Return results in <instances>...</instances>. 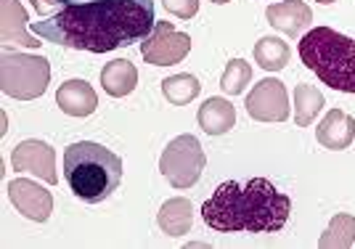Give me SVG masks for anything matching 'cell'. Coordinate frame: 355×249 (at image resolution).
<instances>
[{
    "instance_id": "12",
    "label": "cell",
    "mask_w": 355,
    "mask_h": 249,
    "mask_svg": "<svg viewBox=\"0 0 355 249\" xmlns=\"http://www.w3.org/2000/svg\"><path fill=\"white\" fill-rule=\"evenodd\" d=\"M0 8H3V24H0V40L3 48H11V45H24V48H40L37 35L27 32V11L21 8L19 0H0Z\"/></svg>"
},
{
    "instance_id": "18",
    "label": "cell",
    "mask_w": 355,
    "mask_h": 249,
    "mask_svg": "<svg viewBox=\"0 0 355 249\" xmlns=\"http://www.w3.org/2000/svg\"><path fill=\"white\" fill-rule=\"evenodd\" d=\"M324 109V93L313 85L300 83L295 88V122L300 128H308L313 125V119L321 114Z\"/></svg>"
},
{
    "instance_id": "11",
    "label": "cell",
    "mask_w": 355,
    "mask_h": 249,
    "mask_svg": "<svg viewBox=\"0 0 355 249\" xmlns=\"http://www.w3.org/2000/svg\"><path fill=\"white\" fill-rule=\"evenodd\" d=\"M268 22L270 27H276L279 32L289 35V37H297L302 30H308L313 24V11L308 3L302 0H282V3H273L268 6Z\"/></svg>"
},
{
    "instance_id": "26",
    "label": "cell",
    "mask_w": 355,
    "mask_h": 249,
    "mask_svg": "<svg viewBox=\"0 0 355 249\" xmlns=\"http://www.w3.org/2000/svg\"><path fill=\"white\" fill-rule=\"evenodd\" d=\"M315 3H324V6H329V3H334V0H315Z\"/></svg>"
},
{
    "instance_id": "2",
    "label": "cell",
    "mask_w": 355,
    "mask_h": 249,
    "mask_svg": "<svg viewBox=\"0 0 355 249\" xmlns=\"http://www.w3.org/2000/svg\"><path fill=\"white\" fill-rule=\"evenodd\" d=\"M292 199L268 178L225 180L202 207L205 223L218 234H276L286 225Z\"/></svg>"
},
{
    "instance_id": "16",
    "label": "cell",
    "mask_w": 355,
    "mask_h": 249,
    "mask_svg": "<svg viewBox=\"0 0 355 249\" xmlns=\"http://www.w3.org/2000/svg\"><path fill=\"white\" fill-rule=\"evenodd\" d=\"M138 85V69L128 59H114L109 61L104 69H101V88L114 96V98H122V96H130Z\"/></svg>"
},
{
    "instance_id": "14",
    "label": "cell",
    "mask_w": 355,
    "mask_h": 249,
    "mask_svg": "<svg viewBox=\"0 0 355 249\" xmlns=\"http://www.w3.org/2000/svg\"><path fill=\"white\" fill-rule=\"evenodd\" d=\"M56 103L69 117H90L98 106V96L85 80H67L56 93Z\"/></svg>"
},
{
    "instance_id": "17",
    "label": "cell",
    "mask_w": 355,
    "mask_h": 249,
    "mask_svg": "<svg viewBox=\"0 0 355 249\" xmlns=\"http://www.w3.org/2000/svg\"><path fill=\"white\" fill-rule=\"evenodd\" d=\"M157 223L167 236H183L191 231L193 223V205L183 196H175V199H167L162 207H159V215H157Z\"/></svg>"
},
{
    "instance_id": "20",
    "label": "cell",
    "mask_w": 355,
    "mask_h": 249,
    "mask_svg": "<svg viewBox=\"0 0 355 249\" xmlns=\"http://www.w3.org/2000/svg\"><path fill=\"white\" fill-rule=\"evenodd\" d=\"M318 244H321V249H331V247H334V249H347V247H353V244H355V218H353V215H347V212L334 215Z\"/></svg>"
},
{
    "instance_id": "22",
    "label": "cell",
    "mask_w": 355,
    "mask_h": 249,
    "mask_svg": "<svg viewBox=\"0 0 355 249\" xmlns=\"http://www.w3.org/2000/svg\"><path fill=\"white\" fill-rule=\"evenodd\" d=\"M250 80H252L250 64L244 59H231L220 77V88L228 96H239V93H244V88L250 85Z\"/></svg>"
},
{
    "instance_id": "21",
    "label": "cell",
    "mask_w": 355,
    "mask_h": 249,
    "mask_svg": "<svg viewBox=\"0 0 355 249\" xmlns=\"http://www.w3.org/2000/svg\"><path fill=\"white\" fill-rule=\"evenodd\" d=\"M199 90H202V85H199V80L193 74H173L162 83V96L173 106L191 103L199 96Z\"/></svg>"
},
{
    "instance_id": "23",
    "label": "cell",
    "mask_w": 355,
    "mask_h": 249,
    "mask_svg": "<svg viewBox=\"0 0 355 249\" xmlns=\"http://www.w3.org/2000/svg\"><path fill=\"white\" fill-rule=\"evenodd\" d=\"M162 6L178 19H191L199 14V0H162Z\"/></svg>"
},
{
    "instance_id": "25",
    "label": "cell",
    "mask_w": 355,
    "mask_h": 249,
    "mask_svg": "<svg viewBox=\"0 0 355 249\" xmlns=\"http://www.w3.org/2000/svg\"><path fill=\"white\" fill-rule=\"evenodd\" d=\"M69 3H85V0H64V6H69Z\"/></svg>"
},
{
    "instance_id": "6",
    "label": "cell",
    "mask_w": 355,
    "mask_h": 249,
    "mask_svg": "<svg viewBox=\"0 0 355 249\" xmlns=\"http://www.w3.org/2000/svg\"><path fill=\"white\" fill-rule=\"evenodd\" d=\"M205 148L193 135H178L173 138L159 157V173H162L173 189H191L205 173Z\"/></svg>"
},
{
    "instance_id": "9",
    "label": "cell",
    "mask_w": 355,
    "mask_h": 249,
    "mask_svg": "<svg viewBox=\"0 0 355 249\" xmlns=\"http://www.w3.org/2000/svg\"><path fill=\"white\" fill-rule=\"evenodd\" d=\"M11 167L16 173H32L43 178L45 183H59L56 173V151L45 141H24L11 154Z\"/></svg>"
},
{
    "instance_id": "10",
    "label": "cell",
    "mask_w": 355,
    "mask_h": 249,
    "mask_svg": "<svg viewBox=\"0 0 355 249\" xmlns=\"http://www.w3.org/2000/svg\"><path fill=\"white\" fill-rule=\"evenodd\" d=\"M8 199L24 218L35 220V223H45L53 212L51 191H45L43 186H37L35 180H27V178H16L8 183Z\"/></svg>"
},
{
    "instance_id": "19",
    "label": "cell",
    "mask_w": 355,
    "mask_h": 249,
    "mask_svg": "<svg viewBox=\"0 0 355 249\" xmlns=\"http://www.w3.org/2000/svg\"><path fill=\"white\" fill-rule=\"evenodd\" d=\"M254 61L266 69V72H282L289 64V45L282 37H263L254 45Z\"/></svg>"
},
{
    "instance_id": "3",
    "label": "cell",
    "mask_w": 355,
    "mask_h": 249,
    "mask_svg": "<svg viewBox=\"0 0 355 249\" xmlns=\"http://www.w3.org/2000/svg\"><path fill=\"white\" fill-rule=\"evenodd\" d=\"M64 178L77 199L98 205L117 191L122 180V160L93 141H77L64 151Z\"/></svg>"
},
{
    "instance_id": "15",
    "label": "cell",
    "mask_w": 355,
    "mask_h": 249,
    "mask_svg": "<svg viewBox=\"0 0 355 249\" xmlns=\"http://www.w3.org/2000/svg\"><path fill=\"white\" fill-rule=\"evenodd\" d=\"M196 119H199V128L207 135H223V132H228L236 125V109L228 98L215 96V98H207L199 106Z\"/></svg>"
},
{
    "instance_id": "7",
    "label": "cell",
    "mask_w": 355,
    "mask_h": 249,
    "mask_svg": "<svg viewBox=\"0 0 355 249\" xmlns=\"http://www.w3.org/2000/svg\"><path fill=\"white\" fill-rule=\"evenodd\" d=\"M191 37L186 32H178L173 22H157L141 43V56L154 67H173L189 56Z\"/></svg>"
},
{
    "instance_id": "8",
    "label": "cell",
    "mask_w": 355,
    "mask_h": 249,
    "mask_svg": "<svg viewBox=\"0 0 355 249\" xmlns=\"http://www.w3.org/2000/svg\"><path fill=\"white\" fill-rule=\"evenodd\" d=\"M247 114L257 122H284L289 117V93L282 80L266 77L247 96Z\"/></svg>"
},
{
    "instance_id": "27",
    "label": "cell",
    "mask_w": 355,
    "mask_h": 249,
    "mask_svg": "<svg viewBox=\"0 0 355 249\" xmlns=\"http://www.w3.org/2000/svg\"><path fill=\"white\" fill-rule=\"evenodd\" d=\"M212 3H218V6H220V3H231V0H212Z\"/></svg>"
},
{
    "instance_id": "24",
    "label": "cell",
    "mask_w": 355,
    "mask_h": 249,
    "mask_svg": "<svg viewBox=\"0 0 355 249\" xmlns=\"http://www.w3.org/2000/svg\"><path fill=\"white\" fill-rule=\"evenodd\" d=\"M32 8L37 11V14H51V11H61L64 8V0H30Z\"/></svg>"
},
{
    "instance_id": "5",
    "label": "cell",
    "mask_w": 355,
    "mask_h": 249,
    "mask_svg": "<svg viewBox=\"0 0 355 249\" xmlns=\"http://www.w3.org/2000/svg\"><path fill=\"white\" fill-rule=\"evenodd\" d=\"M51 80V64L43 56H30V53H3L0 59V83L3 93L19 98V101H32L43 96Z\"/></svg>"
},
{
    "instance_id": "4",
    "label": "cell",
    "mask_w": 355,
    "mask_h": 249,
    "mask_svg": "<svg viewBox=\"0 0 355 249\" xmlns=\"http://www.w3.org/2000/svg\"><path fill=\"white\" fill-rule=\"evenodd\" d=\"M300 59L324 85L340 93H355V40L347 35L313 27L300 40Z\"/></svg>"
},
{
    "instance_id": "1",
    "label": "cell",
    "mask_w": 355,
    "mask_h": 249,
    "mask_svg": "<svg viewBox=\"0 0 355 249\" xmlns=\"http://www.w3.org/2000/svg\"><path fill=\"white\" fill-rule=\"evenodd\" d=\"M154 24V0H85L64 6L45 22H32V32L64 48L109 53L144 43Z\"/></svg>"
},
{
    "instance_id": "13",
    "label": "cell",
    "mask_w": 355,
    "mask_h": 249,
    "mask_svg": "<svg viewBox=\"0 0 355 249\" xmlns=\"http://www.w3.org/2000/svg\"><path fill=\"white\" fill-rule=\"evenodd\" d=\"M315 138L324 148H331V151H342L353 144L355 138V119L342 112V109H331L321 125L315 128Z\"/></svg>"
}]
</instances>
